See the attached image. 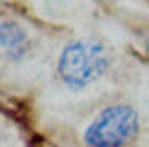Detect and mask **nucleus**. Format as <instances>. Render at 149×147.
Segmentation results:
<instances>
[{
  "instance_id": "nucleus-2",
  "label": "nucleus",
  "mask_w": 149,
  "mask_h": 147,
  "mask_svg": "<svg viewBox=\"0 0 149 147\" xmlns=\"http://www.w3.org/2000/svg\"><path fill=\"white\" fill-rule=\"evenodd\" d=\"M138 127V113L131 105H113L89 123L84 142L89 147H125L135 140Z\"/></svg>"
},
{
  "instance_id": "nucleus-1",
  "label": "nucleus",
  "mask_w": 149,
  "mask_h": 147,
  "mask_svg": "<svg viewBox=\"0 0 149 147\" xmlns=\"http://www.w3.org/2000/svg\"><path fill=\"white\" fill-rule=\"evenodd\" d=\"M109 67V55L98 40H73L58 60V75L71 89H84Z\"/></svg>"
},
{
  "instance_id": "nucleus-3",
  "label": "nucleus",
  "mask_w": 149,
  "mask_h": 147,
  "mask_svg": "<svg viewBox=\"0 0 149 147\" xmlns=\"http://www.w3.org/2000/svg\"><path fill=\"white\" fill-rule=\"evenodd\" d=\"M0 47L11 60H20L29 49V38L24 27L17 22H2L0 24Z\"/></svg>"
}]
</instances>
